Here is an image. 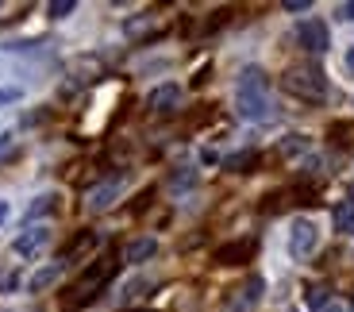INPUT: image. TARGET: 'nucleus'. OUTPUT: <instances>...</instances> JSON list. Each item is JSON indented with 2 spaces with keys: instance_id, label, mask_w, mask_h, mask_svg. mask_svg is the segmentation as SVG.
<instances>
[{
  "instance_id": "6ab92c4d",
  "label": "nucleus",
  "mask_w": 354,
  "mask_h": 312,
  "mask_svg": "<svg viewBox=\"0 0 354 312\" xmlns=\"http://www.w3.org/2000/svg\"><path fill=\"white\" fill-rule=\"evenodd\" d=\"M12 154H16V139L12 135H0V162L12 158Z\"/></svg>"
},
{
  "instance_id": "1a4fd4ad",
  "label": "nucleus",
  "mask_w": 354,
  "mask_h": 312,
  "mask_svg": "<svg viewBox=\"0 0 354 312\" xmlns=\"http://www.w3.org/2000/svg\"><path fill=\"white\" fill-rule=\"evenodd\" d=\"M250 255H254V239H235V243H223V247L216 250V262H220V266H243Z\"/></svg>"
},
{
  "instance_id": "dca6fc26",
  "label": "nucleus",
  "mask_w": 354,
  "mask_h": 312,
  "mask_svg": "<svg viewBox=\"0 0 354 312\" xmlns=\"http://www.w3.org/2000/svg\"><path fill=\"white\" fill-rule=\"evenodd\" d=\"M308 304H312V309H324V304H331V297H328V289H324V286H312L308 289Z\"/></svg>"
},
{
  "instance_id": "4468645a",
  "label": "nucleus",
  "mask_w": 354,
  "mask_h": 312,
  "mask_svg": "<svg viewBox=\"0 0 354 312\" xmlns=\"http://www.w3.org/2000/svg\"><path fill=\"white\" fill-rule=\"evenodd\" d=\"M254 162H258V154H254V151H239V154H231V158L223 162V166L235 169V174H247V169L254 166Z\"/></svg>"
},
{
  "instance_id": "f3484780",
  "label": "nucleus",
  "mask_w": 354,
  "mask_h": 312,
  "mask_svg": "<svg viewBox=\"0 0 354 312\" xmlns=\"http://www.w3.org/2000/svg\"><path fill=\"white\" fill-rule=\"evenodd\" d=\"M73 8H77L73 0H54V4H50V8H46V12H50L54 19H66V16H70V12H73Z\"/></svg>"
},
{
  "instance_id": "4be33fe9",
  "label": "nucleus",
  "mask_w": 354,
  "mask_h": 312,
  "mask_svg": "<svg viewBox=\"0 0 354 312\" xmlns=\"http://www.w3.org/2000/svg\"><path fill=\"white\" fill-rule=\"evenodd\" d=\"M16 97H19L16 89H0V104H4V100H16Z\"/></svg>"
},
{
  "instance_id": "20e7f679",
  "label": "nucleus",
  "mask_w": 354,
  "mask_h": 312,
  "mask_svg": "<svg viewBox=\"0 0 354 312\" xmlns=\"http://www.w3.org/2000/svg\"><path fill=\"white\" fill-rule=\"evenodd\" d=\"M319 247V232H316V223L312 220H292L289 223V255L292 259H308L312 250Z\"/></svg>"
},
{
  "instance_id": "9b49d317",
  "label": "nucleus",
  "mask_w": 354,
  "mask_h": 312,
  "mask_svg": "<svg viewBox=\"0 0 354 312\" xmlns=\"http://www.w3.org/2000/svg\"><path fill=\"white\" fill-rule=\"evenodd\" d=\"M97 243H100V235H97V232H81L77 239L66 243V250H62V259H58V262H62V266H66V262H77L81 255H88V250L97 247Z\"/></svg>"
},
{
  "instance_id": "412c9836",
  "label": "nucleus",
  "mask_w": 354,
  "mask_h": 312,
  "mask_svg": "<svg viewBox=\"0 0 354 312\" xmlns=\"http://www.w3.org/2000/svg\"><path fill=\"white\" fill-rule=\"evenodd\" d=\"M339 19H354V4H339Z\"/></svg>"
},
{
  "instance_id": "0eeeda50",
  "label": "nucleus",
  "mask_w": 354,
  "mask_h": 312,
  "mask_svg": "<svg viewBox=\"0 0 354 312\" xmlns=\"http://www.w3.org/2000/svg\"><path fill=\"white\" fill-rule=\"evenodd\" d=\"M120 193H124V178H108V181H100V185L88 189L85 208H88V212H104V208L115 205V196H120Z\"/></svg>"
},
{
  "instance_id": "7ed1b4c3",
  "label": "nucleus",
  "mask_w": 354,
  "mask_h": 312,
  "mask_svg": "<svg viewBox=\"0 0 354 312\" xmlns=\"http://www.w3.org/2000/svg\"><path fill=\"white\" fill-rule=\"evenodd\" d=\"M281 89L289 93V97H301V100H324L328 97V77H324V70L319 66H289L281 77Z\"/></svg>"
},
{
  "instance_id": "5701e85b",
  "label": "nucleus",
  "mask_w": 354,
  "mask_h": 312,
  "mask_svg": "<svg viewBox=\"0 0 354 312\" xmlns=\"http://www.w3.org/2000/svg\"><path fill=\"white\" fill-rule=\"evenodd\" d=\"M346 70H351V77H354V46L346 51Z\"/></svg>"
},
{
  "instance_id": "2eb2a0df",
  "label": "nucleus",
  "mask_w": 354,
  "mask_h": 312,
  "mask_svg": "<svg viewBox=\"0 0 354 312\" xmlns=\"http://www.w3.org/2000/svg\"><path fill=\"white\" fill-rule=\"evenodd\" d=\"M54 201H58L54 193H43V196L35 201V205H31V212H27V220H35V216H46V212H54Z\"/></svg>"
},
{
  "instance_id": "aec40b11",
  "label": "nucleus",
  "mask_w": 354,
  "mask_h": 312,
  "mask_svg": "<svg viewBox=\"0 0 354 312\" xmlns=\"http://www.w3.org/2000/svg\"><path fill=\"white\" fill-rule=\"evenodd\" d=\"M312 0H285V12H308Z\"/></svg>"
},
{
  "instance_id": "ddd939ff",
  "label": "nucleus",
  "mask_w": 354,
  "mask_h": 312,
  "mask_svg": "<svg viewBox=\"0 0 354 312\" xmlns=\"http://www.w3.org/2000/svg\"><path fill=\"white\" fill-rule=\"evenodd\" d=\"M154 250H158L154 239H135L131 247H127V262H147V259H154Z\"/></svg>"
},
{
  "instance_id": "f8f14e48",
  "label": "nucleus",
  "mask_w": 354,
  "mask_h": 312,
  "mask_svg": "<svg viewBox=\"0 0 354 312\" xmlns=\"http://www.w3.org/2000/svg\"><path fill=\"white\" fill-rule=\"evenodd\" d=\"M62 277V262H54V266H43L39 274H31V282H27V289L31 293H43V289H50L54 282Z\"/></svg>"
},
{
  "instance_id": "a878e982",
  "label": "nucleus",
  "mask_w": 354,
  "mask_h": 312,
  "mask_svg": "<svg viewBox=\"0 0 354 312\" xmlns=\"http://www.w3.org/2000/svg\"><path fill=\"white\" fill-rule=\"evenodd\" d=\"M351 196H354V193H351Z\"/></svg>"
},
{
  "instance_id": "423d86ee",
  "label": "nucleus",
  "mask_w": 354,
  "mask_h": 312,
  "mask_svg": "<svg viewBox=\"0 0 354 312\" xmlns=\"http://www.w3.org/2000/svg\"><path fill=\"white\" fill-rule=\"evenodd\" d=\"M297 43H301L308 54H324L331 46L328 24H324V19H304V24L297 27Z\"/></svg>"
},
{
  "instance_id": "b1692460",
  "label": "nucleus",
  "mask_w": 354,
  "mask_h": 312,
  "mask_svg": "<svg viewBox=\"0 0 354 312\" xmlns=\"http://www.w3.org/2000/svg\"><path fill=\"white\" fill-rule=\"evenodd\" d=\"M319 312H346V309H343V304H335V301H331V304H324Z\"/></svg>"
},
{
  "instance_id": "a211bd4d",
  "label": "nucleus",
  "mask_w": 354,
  "mask_h": 312,
  "mask_svg": "<svg viewBox=\"0 0 354 312\" xmlns=\"http://www.w3.org/2000/svg\"><path fill=\"white\" fill-rule=\"evenodd\" d=\"M193 181H196V169H189V174H174L169 189H174V193H181V189H185V185H193Z\"/></svg>"
},
{
  "instance_id": "6e6552de",
  "label": "nucleus",
  "mask_w": 354,
  "mask_h": 312,
  "mask_svg": "<svg viewBox=\"0 0 354 312\" xmlns=\"http://www.w3.org/2000/svg\"><path fill=\"white\" fill-rule=\"evenodd\" d=\"M46 243H50V232H46V228H27V232L12 243V250H16L19 259H35Z\"/></svg>"
},
{
  "instance_id": "39448f33",
  "label": "nucleus",
  "mask_w": 354,
  "mask_h": 312,
  "mask_svg": "<svg viewBox=\"0 0 354 312\" xmlns=\"http://www.w3.org/2000/svg\"><path fill=\"white\" fill-rule=\"evenodd\" d=\"M262 289H266L262 277H247L243 286H235L227 293V304H223V309L227 312H254L258 301H262Z\"/></svg>"
},
{
  "instance_id": "9d476101",
  "label": "nucleus",
  "mask_w": 354,
  "mask_h": 312,
  "mask_svg": "<svg viewBox=\"0 0 354 312\" xmlns=\"http://www.w3.org/2000/svg\"><path fill=\"white\" fill-rule=\"evenodd\" d=\"M151 112H177L181 108V85H158V89L147 97Z\"/></svg>"
},
{
  "instance_id": "f03ea898",
  "label": "nucleus",
  "mask_w": 354,
  "mask_h": 312,
  "mask_svg": "<svg viewBox=\"0 0 354 312\" xmlns=\"http://www.w3.org/2000/svg\"><path fill=\"white\" fill-rule=\"evenodd\" d=\"M112 274H115V262L112 259L93 262V266H88L85 274L70 286V293L62 297V312H77V309H85V304H93L100 293H104V286H108V277H112Z\"/></svg>"
},
{
  "instance_id": "f257e3e1",
  "label": "nucleus",
  "mask_w": 354,
  "mask_h": 312,
  "mask_svg": "<svg viewBox=\"0 0 354 312\" xmlns=\"http://www.w3.org/2000/svg\"><path fill=\"white\" fill-rule=\"evenodd\" d=\"M235 108L243 120H270V81L258 66H247L239 73V89H235Z\"/></svg>"
},
{
  "instance_id": "393cba45",
  "label": "nucleus",
  "mask_w": 354,
  "mask_h": 312,
  "mask_svg": "<svg viewBox=\"0 0 354 312\" xmlns=\"http://www.w3.org/2000/svg\"><path fill=\"white\" fill-rule=\"evenodd\" d=\"M142 312H151V309H142Z\"/></svg>"
}]
</instances>
